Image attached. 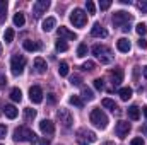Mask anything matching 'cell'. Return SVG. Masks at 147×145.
Here are the masks:
<instances>
[{
    "label": "cell",
    "mask_w": 147,
    "mask_h": 145,
    "mask_svg": "<svg viewBox=\"0 0 147 145\" xmlns=\"http://www.w3.org/2000/svg\"><path fill=\"white\" fill-rule=\"evenodd\" d=\"M14 140L16 142H29V144H38V137L33 130L28 126H19L14 130Z\"/></svg>",
    "instance_id": "obj_1"
},
{
    "label": "cell",
    "mask_w": 147,
    "mask_h": 145,
    "mask_svg": "<svg viewBox=\"0 0 147 145\" xmlns=\"http://www.w3.org/2000/svg\"><path fill=\"white\" fill-rule=\"evenodd\" d=\"M130 22H132V14H128V12H125V10L115 12V15H113V24H115V26L121 28L123 31H128V29H130Z\"/></svg>",
    "instance_id": "obj_2"
},
{
    "label": "cell",
    "mask_w": 147,
    "mask_h": 145,
    "mask_svg": "<svg viewBox=\"0 0 147 145\" xmlns=\"http://www.w3.org/2000/svg\"><path fill=\"white\" fill-rule=\"evenodd\" d=\"M92 53H94L96 58H99L101 63H105V65L113 62V53H111L110 48L105 46V44H94V46H92Z\"/></svg>",
    "instance_id": "obj_3"
},
{
    "label": "cell",
    "mask_w": 147,
    "mask_h": 145,
    "mask_svg": "<svg viewBox=\"0 0 147 145\" xmlns=\"http://www.w3.org/2000/svg\"><path fill=\"white\" fill-rule=\"evenodd\" d=\"M91 123L96 126V128H99V130H105L106 126H108V116L103 113V109L96 108L91 111Z\"/></svg>",
    "instance_id": "obj_4"
},
{
    "label": "cell",
    "mask_w": 147,
    "mask_h": 145,
    "mask_svg": "<svg viewBox=\"0 0 147 145\" xmlns=\"http://www.w3.org/2000/svg\"><path fill=\"white\" fill-rule=\"evenodd\" d=\"M70 22L75 28H84L87 24V14L82 9H74L70 12Z\"/></svg>",
    "instance_id": "obj_5"
},
{
    "label": "cell",
    "mask_w": 147,
    "mask_h": 145,
    "mask_svg": "<svg viewBox=\"0 0 147 145\" xmlns=\"http://www.w3.org/2000/svg\"><path fill=\"white\" fill-rule=\"evenodd\" d=\"M24 67H26V58L22 55H12L10 58V70L14 75H21L24 72Z\"/></svg>",
    "instance_id": "obj_6"
},
{
    "label": "cell",
    "mask_w": 147,
    "mask_h": 145,
    "mask_svg": "<svg viewBox=\"0 0 147 145\" xmlns=\"http://www.w3.org/2000/svg\"><path fill=\"white\" fill-rule=\"evenodd\" d=\"M77 142L80 145H91L96 142V133L94 132H91V130H86V128H82V130H79L77 132Z\"/></svg>",
    "instance_id": "obj_7"
},
{
    "label": "cell",
    "mask_w": 147,
    "mask_h": 145,
    "mask_svg": "<svg viewBox=\"0 0 147 145\" xmlns=\"http://www.w3.org/2000/svg\"><path fill=\"white\" fill-rule=\"evenodd\" d=\"M57 116H58V119H60V123L65 126V128H70L74 123V118L72 114H70V111L69 109H58V113H57Z\"/></svg>",
    "instance_id": "obj_8"
},
{
    "label": "cell",
    "mask_w": 147,
    "mask_h": 145,
    "mask_svg": "<svg viewBox=\"0 0 147 145\" xmlns=\"http://www.w3.org/2000/svg\"><path fill=\"white\" fill-rule=\"evenodd\" d=\"M115 132H116V137L120 138H125L130 132V123L128 121H118L116 126H115Z\"/></svg>",
    "instance_id": "obj_9"
},
{
    "label": "cell",
    "mask_w": 147,
    "mask_h": 145,
    "mask_svg": "<svg viewBox=\"0 0 147 145\" xmlns=\"http://www.w3.org/2000/svg\"><path fill=\"white\" fill-rule=\"evenodd\" d=\"M29 99H31V103H34V104H39V103L43 101V91H41L39 85H33V87L29 89Z\"/></svg>",
    "instance_id": "obj_10"
},
{
    "label": "cell",
    "mask_w": 147,
    "mask_h": 145,
    "mask_svg": "<svg viewBox=\"0 0 147 145\" xmlns=\"http://www.w3.org/2000/svg\"><path fill=\"white\" fill-rule=\"evenodd\" d=\"M39 130H41L45 135H53V133H55V125H53L51 119H43V121L39 123Z\"/></svg>",
    "instance_id": "obj_11"
},
{
    "label": "cell",
    "mask_w": 147,
    "mask_h": 145,
    "mask_svg": "<svg viewBox=\"0 0 147 145\" xmlns=\"http://www.w3.org/2000/svg\"><path fill=\"white\" fill-rule=\"evenodd\" d=\"M91 34L94 38H106L108 36V31H106L99 22H96V24L92 26V29H91Z\"/></svg>",
    "instance_id": "obj_12"
},
{
    "label": "cell",
    "mask_w": 147,
    "mask_h": 145,
    "mask_svg": "<svg viewBox=\"0 0 147 145\" xmlns=\"http://www.w3.org/2000/svg\"><path fill=\"white\" fill-rule=\"evenodd\" d=\"M57 33H58V39H77V34L72 33V31H69V29L63 28V26H60Z\"/></svg>",
    "instance_id": "obj_13"
},
{
    "label": "cell",
    "mask_w": 147,
    "mask_h": 145,
    "mask_svg": "<svg viewBox=\"0 0 147 145\" xmlns=\"http://www.w3.org/2000/svg\"><path fill=\"white\" fill-rule=\"evenodd\" d=\"M116 48H118V51H121V53H128L130 48H132V44H130V41H128L127 38H120V39L116 41Z\"/></svg>",
    "instance_id": "obj_14"
},
{
    "label": "cell",
    "mask_w": 147,
    "mask_h": 145,
    "mask_svg": "<svg viewBox=\"0 0 147 145\" xmlns=\"http://www.w3.org/2000/svg\"><path fill=\"white\" fill-rule=\"evenodd\" d=\"M48 7H50V2H48V0H39V2L34 3V7H33V9H34V14L39 15V14L46 12V9H48Z\"/></svg>",
    "instance_id": "obj_15"
},
{
    "label": "cell",
    "mask_w": 147,
    "mask_h": 145,
    "mask_svg": "<svg viewBox=\"0 0 147 145\" xmlns=\"http://www.w3.org/2000/svg\"><path fill=\"white\" fill-rule=\"evenodd\" d=\"M55 24H57V19H55V17H48V19H45V21H43L41 29H43L45 33H50V31L55 28Z\"/></svg>",
    "instance_id": "obj_16"
},
{
    "label": "cell",
    "mask_w": 147,
    "mask_h": 145,
    "mask_svg": "<svg viewBox=\"0 0 147 145\" xmlns=\"http://www.w3.org/2000/svg\"><path fill=\"white\" fill-rule=\"evenodd\" d=\"M22 46H24V50H26V51H39V50H41V44H39L38 41H31V39L24 41V43H22Z\"/></svg>",
    "instance_id": "obj_17"
},
{
    "label": "cell",
    "mask_w": 147,
    "mask_h": 145,
    "mask_svg": "<svg viewBox=\"0 0 147 145\" xmlns=\"http://www.w3.org/2000/svg\"><path fill=\"white\" fill-rule=\"evenodd\" d=\"M111 80H113V85H120V82L123 80V70L121 68H115L111 72Z\"/></svg>",
    "instance_id": "obj_18"
},
{
    "label": "cell",
    "mask_w": 147,
    "mask_h": 145,
    "mask_svg": "<svg viewBox=\"0 0 147 145\" xmlns=\"http://www.w3.org/2000/svg\"><path fill=\"white\" fill-rule=\"evenodd\" d=\"M3 113H5V116L9 118V119H14V118H17V108L16 106H12V104H7L5 108H3Z\"/></svg>",
    "instance_id": "obj_19"
},
{
    "label": "cell",
    "mask_w": 147,
    "mask_h": 145,
    "mask_svg": "<svg viewBox=\"0 0 147 145\" xmlns=\"http://www.w3.org/2000/svg\"><path fill=\"white\" fill-rule=\"evenodd\" d=\"M132 94H134V91H132L130 87H121V89L118 91V96L121 97V101H128V99L132 97Z\"/></svg>",
    "instance_id": "obj_20"
},
{
    "label": "cell",
    "mask_w": 147,
    "mask_h": 145,
    "mask_svg": "<svg viewBox=\"0 0 147 145\" xmlns=\"http://www.w3.org/2000/svg\"><path fill=\"white\" fill-rule=\"evenodd\" d=\"M34 68H36L38 73H45L46 72V62L43 58H36L34 60Z\"/></svg>",
    "instance_id": "obj_21"
},
{
    "label": "cell",
    "mask_w": 147,
    "mask_h": 145,
    "mask_svg": "<svg viewBox=\"0 0 147 145\" xmlns=\"http://www.w3.org/2000/svg\"><path fill=\"white\" fill-rule=\"evenodd\" d=\"M128 118L134 119V121H137L140 118V109L137 108V106H130L128 108Z\"/></svg>",
    "instance_id": "obj_22"
},
{
    "label": "cell",
    "mask_w": 147,
    "mask_h": 145,
    "mask_svg": "<svg viewBox=\"0 0 147 145\" xmlns=\"http://www.w3.org/2000/svg\"><path fill=\"white\" fill-rule=\"evenodd\" d=\"M103 106H105V108H108L110 111H113V113H120L118 104H116L115 101H111V99H103Z\"/></svg>",
    "instance_id": "obj_23"
},
{
    "label": "cell",
    "mask_w": 147,
    "mask_h": 145,
    "mask_svg": "<svg viewBox=\"0 0 147 145\" xmlns=\"http://www.w3.org/2000/svg\"><path fill=\"white\" fill-rule=\"evenodd\" d=\"M10 99H12V101H16V103H19V101L22 99V92H21V89H19V87H14V89L10 91Z\"/></svg>",
    "instance_id": "obj_24"
},
{
    "label": "cell",
    "mask_w": 147,
    "mask_h": 145,
    "mask_svg": "<svg viewBox=\"0 0 147 145\" xmlns=\"http://www.w3.org/2000/svg\"><path fill=\"white\" fill-rule=\"evenodd\" d=\"M24 22H26V19H24V14L17 12V14L14 15V26H17V28H22V26H24Z\"/></svg>",
    "instance_id": "obj_25"
},
{
    "label": "cell",
    "mask_w": 147,
    "mask_h": 145,
    "mask_svg": "<svg viewBox=\"0 0 147 145\" xmlns=\"http://www.w3.org/2000/svg\"><path fill=\"white\" fill-rule=\"evenodd\" d=\"M7 9H9L7 0H0V19H2V21L7 19Z\"/></svg>",
    "instance_id": "obj_26"
},
{
    "label": "cell",
    "mask_w": 147,
    "mask_h": 145,
    "mask_svg": "<svg viewBox=\"0 0 147 145\" xmlns=\"http://www.w3.org/2000/svg\"><path fill=\"white\" fill-rule=\"evenodd\" d=\"M58 73H60L62 77H67V75H69V63H67V62H60V65H58Z\"/></svg>",
    "instance_id": "obj_27"
},
{
    "label": "cell",
    "mask_w": 147,
    "mask_h": 145,
    "mask_svg": "<svg viewBox=\"0 0 147 145\" xmlns=\"http://www.w3.org/2000/svg\"><path fill=\"white\" fill-rule=\"evenodd\" d=\"M82 97H84L86 101H92V99H94V94H92V91H91L89 87H82Z\"/></svg>",
    "instance_id": "obj_28"
},
{
    "label": "cell",
    "mask_w": 147,
    "mask_h": 145,
    "mask_svg": "<svg viewBox=\"0 0 147 145\" xmlns=\"http://www.w3.org/2000/svg\"><path fill=\"white\" fill-rule=\"evenodd\" d=\"M24 118H26V121H31V119H34L36 118V111L31 108H26L24 109Z\"/></svg>",
    "instance_id": "obj_29"
},
{
    "label": "cell",
    "mask_w": 147,
    "mask_h": 145,
    "mask_svg": "<svg viewBox=\"0 0 147 145\" xmlns=\"http://www.w3.org/2000/svg\"><path fill=\"white\" fill-rule=\"evenodd\" d=\"M87 55V44H84V43H80L79 44V48H77V56H86Z\"/></svg>",
    "instance_id": "obj_30"
},
{
    "label": "cell",
    "mask_w": 147,
    "mask_h": 145,
    "mask_svg": "<svg viewBox=\"0 0 147 145\" xmlns=\"http://www.w3.org/2000/svg\"><path fill=\"white\" fill-rule=\"evenodd\" d=\"M70 104H72V106H77V108H82V106H84V101H82L79 96H72V97H70Z\"/></svg>",
    "instance_id": "obj_31"
},
{
    "label": "cell",
    "mask_w": 147,
    "mask_h": 145,
    "mask_svg": "<svg viewBox=\"0 0 147 145\" xmlns=\"http://www.w3.org/2000/svg\"><path fill=\"white\" fill-rule=\"evenodd\" d=\"M55 46H57V50H58V51H67V50H69V44H67L63 39H58Z\"/></svg>",
    "instance_id": "obj_32"
},
{
    "label": "cell",
    "mask_w": 147,
    "mask_h": 145,
    "mask_svg": "<svg viewBox=\"0 0 147 145\" xmlns=\"http://www.w3.org/2000/svg\"><path fill=\"white\" fill-rule=\"evenodd\" d=\"M3 39H5V43H12V39H14V29H5V34H3Z\"/></svg>",
    "instance_id": "obj_33"
},
{
    "label": "cell",
    "mask_w": 147,
    "mask_h": 145,
    "mask_svg": "<svg viewBox=\"0 0 147 145\" xmlns=\"http://www.w3.org/2000/svg\"><path fill=\"white\" fill-rule=\"evenodd\" d=\"M135 31H137V34H139V36H144V34L147 33V26L144 24V22H140V24H137Z\"/></svg>",
    "instance_id": "obj_34"
},
{
    "label": "cell",
    "mask_w": 147,
    "mask_h": 145,
    "mask_svg": "<svg viewBox=\"0 0 147 145\" xmlns=\"http://www.w3.org/2000/svg\"><path fill=\"white\" fill-rule=\"evenodd\" d=\"M86 9H87V12H89V14H94V12H96V5H94L91 0H87V2H86Z\"/></svg>",
    "instance_id": "obj_35"
},
{
    "label": "cell",
    "mask_w": 147,
    "mask_h": 145,
    "mask_svg": "<svg viewBox=\"0 0 147 145\" xmlns=\"http://www.w3.org/2000/svg\"><path fill=\"white\" fill-rule=\"evenodd\" d=\"M94 67H96V63H94V62H91V60H87V62L82 65V68H84V70H89V72H91V70H94Z\"/></svg>",
    "instance_id": "obj_36"
},
{
    "label": "cell",
    "mask_w": 147,
    "mask_h": 145,
    "mask_svg": "<svg viewBox=\"0 0 147 145\" xmlns=\"http://www.w3.org/2000/svg\"><path fill=\"white\" fill-rule=\"evenodd\" d=\"M94 87H96L98 91H103V89H105V82H103V79H96V80H94Z\"/></svg>",
    "instance_id": "obj_37"
},
{
    "label": "cell",
    "mask_w": 147,
    "mask_h": 145,
    "mask_svg": "<svg viewBox=\"0 0 147 145\" xmlns=\"http://www.w3.org/2000/svg\"><path fill=\"white\" fill-rule=\"evenodd\" d=\"M99 7H101V10H108L111 7V2L110 0H103V2H99Z\"/></svg>",
    "instance_id": "obj_38"
},
{
    "label": "cell",
    "mask_w": 147,
    "mask_h": 145,
    "mask_svg": "<svg viewBox=\"0 0 147 145\" xmlns=\"http://www.w3.org/2000/svg\"><path fill=\"white\" fill-rule=\"evenodd\" d=\"M130 145H146V144H144V138H142V137H135V138L130 142Z\"/></svg>",
    "instance_id": "obj_39"
},
{
    "label": "cell",
    "mask_w": 147,
    "mask_h": 145,
    "mask_svg": "<svg viewBox=\"0 0 147 145\" xmlns=\"http://www.w3.org/2000/svg\"><path fill=\"white\" fill-rule=\"evenodd\" d=\"M137 7H139L142 12H147V0H142V2H139V3H137Z\"/></svg>",
    "instance_id": "obj_40"
},
{
    "label": "cell",
    "mask_w": 147,
    "mask_h": 145,
    "mask_svg": "<svg viewBox=\"0 0 147 145\" xmlns=\"http://www.w3.org/2000/svg\"><path fill=\"white\" fill-rule=\"evenodd\" d=\"M5 135H7V126L0 125V138H5Z\"/></svg>",
    "instance_id": "obj_41"
},
{
    "label": "cell",
    "mask_w": 147,
    "mask_h": 145,
    "mask_svg": "<svg viewBox=\"0 0 147 145\" xmlns=\"http://www.w3.org/2000/svg\"><path fill=\"white\" fill-rule=\"evenodd\" d=\"M139 46H140L142 50H146V48H147V41L144 39V38H140V39H139Z\"/></svg>",
    "instance_id": "obj_42"
},
{
    "label": "cell",
    "mask_w": 147,
    "mask_h": 145,
    "mask_svg": "<svg viewBox=\"0 0 147 145\" xmlns=\"http://www.w3.org/2000/svg\"><path fill=\"white\" fill-rule=\"evenodd\" d=\"M70 82H72L74 85H80V79H79V77H72V80H70Z\"/></svg>",
    "instance_id": "obj_43"
},
{
    "label": "cell",
    "mask_w": 147,
    "mask_h": 145,
    "mask_svg": "<svg viewBox=\"0 0 147 145\" xmlns=\"http://www.w3.org/2000/svg\"><path fill=\"white\" fill-rule=\"evenodd\" d=\"M48 101L50 103H55V94H48Z\"/></svg>",
    "instance_id": "obj_44"
},
{
    "label": "cell",
    "mask_w": 147,
    "mask_h": 145,
    "mask_svg": "<svg viewBox=\"0 0 147 145\" xmlns=\"http://www.w3.org/2000/svg\"><path fill=\"white\" fill-rule=\"evenodd\" d=\"M39 145H50V140H46V138H43V140H39Z\"/></svg>",
    "instance_id": "obj_45"
},
{
    "label": "cell",
    "mask_w": 147,
    "mask_h": 145,
    "mask_svg": "<svg viewBox=\"0 0 147 145\" xmlns=\"http://www.w3.org/2000/svg\"><path fill=\"white\" fill-rule=\"evenodd\" d=\"M0 84H2V85H5V84H7V80H5V77H0Z\"/></svg>",
    "instance_id": "obj_46"
},
{
    "label": "cell",
    "mask_w": 147,
    "mask_h": 145,
    "mask_svg": "<svg viewBox=\"0 0 147 145\" xmlns=\"http://www.w3.org/2000/svg\"><path fill=\"white\" fill-rule=\"evenodd\" d=\"M144 77L147 79V67H144Z\"/></svg>",
    "instance_id": "obj_47"
},
{
    "label": "cell",
    "mask_w": 147,
    "mask_h": 145,
    "mask_svg": "<svg viewBox=\"0 0 147 145\" xmlns=\"http://www.w3.org/2000/svg\"><path fill=\"white\" fill-rule=\"evenodd\" d=\"M144 116H146V118H147V106H146V108H144Z\"/></svg>",
    "instance_id": "obj_48"
},
{
    "label": "cell",
    "mask_w": 147,
    "mask_h": 145,
    "mask_svg": "<svg viewBox=\"0 0 147 145\" xmlns=\"http://www.w3.org/2000/svg\"><path fill=\"white\" fill-rule=\"evenodd\" d=\"M103 145H115V144H113V142H105Z\"/></svg>",
    "instance_id": "obj_49"
},
{
    "label": "cell",
    "mask_w": 147,
    "mask_h": 145,
    "mask_svg": "<svg viewBox=\"0 0 147 145\" xmlns=\"http://www.w3.org/2000/svg\"><path fill=\"white\" fill-rule=\"evenodd\" d=\"M142 132H144V133L147 135V126H144V128H142Z\"/></svg>",
    "instance_id": "obj_50"
},
{
    "label": "cell",
    "mask_w": 147,
    "mask_h": 145,
    "mask_svg": "<svg viewBox=\"0 0 147 145\" xmlns=\"http://www.w3.org/2000/svg\"><path fill=\"white\" fill-rule=\"evenodd\" d=\"M0 55H2V44H0Z\"/></svg>",
    "instance_id": "obj_51"
},
{
    "label": "cell",
    "mask_w": 147,
    "mask_h": 145,
    "mask_svg": "<svg viewBox=\"0 0 147 145\" xmlns=\"http://www.w3.org/2000/svg\"><path fill=\"white\" fill-rule=\"evenodd\" d=\"M0 145H2V144H0Z\"/></svg>",
    "instance_id": "obj_52"
}]
</instances>
